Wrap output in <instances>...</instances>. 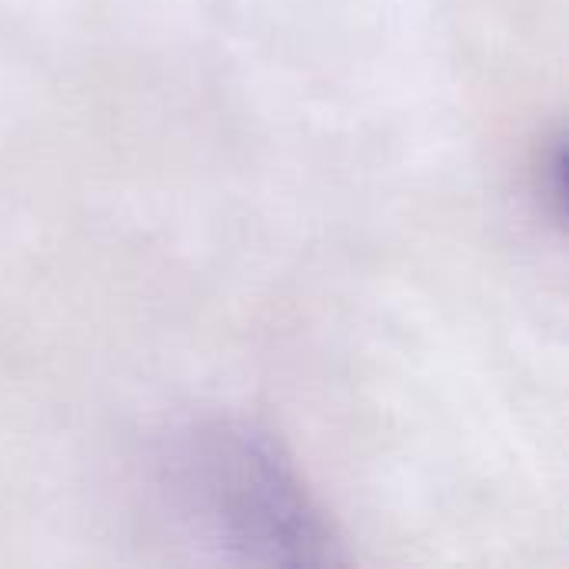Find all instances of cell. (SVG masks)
I'll return each instance as SVG.
<instances>
[{"label":"cell","instance_id":"1","mask_svg":"<svg viewBox=\"0 0 569 569\" xmlns=\"http://www.w3.org/2000/svg\"><path fill=\"white\" fill-rule=\"evenodd\" d=\"M153 493L170 530L237 567H340L343 537L290 450L243 417H197L153 453Z\"/></svg>","mask_w":569,"mask_h":569},{"label":"cell","instance_id":"2","mask_svg":"<svg viewBox=\"0 0 569 569\" xmlns=\"http://www.w3.org/2000/svg\"><path fill=\"white\" fill-rule=\"evenodd\" d=\"M567 147H563V133H553L540 153H537V167H533V183H537V197L543 203V210L560 223L563 220V160Z\"/></svg>","mask_w":569,"mask_h":569}]
</instances>
